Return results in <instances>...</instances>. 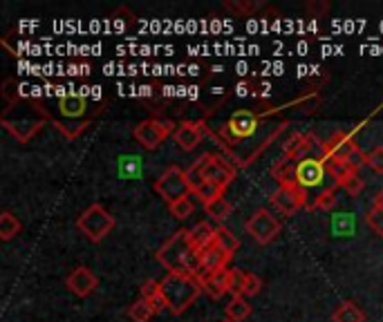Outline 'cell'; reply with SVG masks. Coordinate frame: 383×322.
I'll list each match as a JSON object with an SVG mask.
<instances>
[{
	"label": "cell",
	"instance_id": "cell-25",
	"mask_svg": "<svg viewBox=\"0 0 383 322\" xmlns=\"http://www.w3.org/2000/svg\"><path fill=\"white\" fill-rule=\"evenodd\" d=\"M215 244L220 246L222 251L225 253H229L231 257L238 253V249H240V240L233 235L227 226H218V235H215Z\"/></svg>",
	"mask_w": 383,
	"mask_h": 322
},
{
	"label": "cell",
	"instance_id": "cell-11",
	"mask_svg": "<svg viewBox=\"0 0 383 322\" xmlns=\"http://www.w3.org/2000/svg\"><path fill=\"white\" fill-rule=\"evenodd\" d=\"M325 177H329L325 159L310 157V159L299 161V164H296L294 183L299 186L301 191H305V193H310L314 188H318V193L323 191L325 188V186H323V179Z\"/></svg>",
	"mask_w": 383,
	"mask_h": 322
},
{
	"label": "cell",
	"instance_id": "cell-27",
	"mask_svg": "<svg viewBox=\"0 0 383 322\" xmlns=\"http://www.w3.org/2000/svg\"><path fill=\"white\" fill-rule=\"evenodd\" d=\"M337 188L339 186L337 183H332V186H325L323 191L320 193H316V197H314V208H318V210H332L337 206Z\"/></svg>",
	"mask_w": 383,
	"mask_h": 322
},
{
	"label": "cell",
	"instance_id": "cell-39",
	"mask_svg": "<svg viewBox=\"0 0 383 322\" xmlns=\"http://www.w3.org/2000/svg\"><path fill=\"white\" fill-rule=\"evenodd\" d=\"M222 322H233V320H227V318H225V320H222Z\"/></svg>",
	"mask_w": 383,
	"mask_h": 322
},
{
	"label": "cell",
	"instance_id": "cell-37",
	"mask_svg": "<svg viewBox=\"0 0 383 322\" xmlns=\"http://www.w3.org/2000/svg\"><path fill=\"white\" fill-rule=\"evenodd\" d=\"M242 278H244V271L231 269V289H229V293L233 295V298L242 295Z\"/></svg>",
	"mask_w": 383,
	"mask_h": 322
},
{
	"label": "cell",
	"instance_id": "cell-31",
	"mask_svg": "<svg viewBox=\"0 0 383 322\" xmlns=\"http://www.w3.org/2000/svg\"><path fill=\"white\" fill-rule=\"evenodd\" d=\"M263 291V280L258 278L256 273H244L242 278V295L244 298H253Z\"/></svg>",
	"mask_w": 383,
	"mask_h": 322
},
{
	"label": "cell",
	"instance_id": "cell-36",
	"mask_svg": "<svg viewBox=\"0 0 383 322\" xmlns=\"http://www.w3.org/2000/svg\"><path fill=\"white\" fill-rule=\"evenodd\" d=\"M225 7L233 11V14H253V11L260 7V3H236V0L231 3V0H227Z\"/></svg>",
	"mask_w": 383,
	"mask_h": 322
},
{
	"label": "cell",
	"instance_id": "cell-6",
	"mask_svg": "<svg viewBox=\"0 0 383 322\" xmlns=\"http://www.w3.org/2000/svg\"><path fill=\"white\" fill-rule=\"evenodd\" d=\"M202 284L197 278L191 276H177V273H168L162 280V293L168 311L172 314H184L191 304H195V300L200 298L202 293Z\"/></svg>",
	"mask_w": 383,
	"mask_h": 322
},
{
	"label": "cell",
	"instance_id": "cell-13",
	"mask_svg": "<svg viewBox=\"0 0 383 322\" xmlns=\"http://www.w3.org/2000/svg\"><path fill=\"white\" fill-rule=\"evenodd\" d=\"M323 150V141H320L316 134L312 132H294L291 137L282 143V155H285L289 161L299 164V161H305L314 157L312 150Z\"/></svg>",
	"mask_w": 383,
	"mask_h": 322
},
{
	"label": "cell",
	"instance_id": "cell-18",
	"mask_svg": "<svg viewBox=\"0 0 383 322\" xmlns=\"http://www.w3.org/2000/svg\"><path fill=\"white\" fill-rule=\"evenodd\" d=\"M215 235H218V226H213L211 221H197L191 228V240L197 251H204L206 246L215 244Z\"/></svg>",
	"mask_w": 383,
	"mask_h": 322
},
{
	"label": "cell",
	"instance_id": "cell-4",
	"mask_svg": "<svg viewBox=\"0 0 383 322\" xmlns=\"http://www.w3.org/2000/svg\"><path fill=\"white\" fill-rule=\"evenodd\" d=\"M155 257L168 273L197 278L202 271L200 251L195 249V244L191 240V228H180L177 233H172L162 244V249L155 253Z\"/></svg>",
	"mask_w": 383,
	"mask_h": 322
},
{
	"label": "cell",
	"instance_id": "cell-26",
	"mask_svg": "<svg viewBox=\"0 0 383 322\" xmlns=\"http://www.w3.org/2000/svg\"><path fill=\"white\" fill-rule=\"evenodd\" d=\"M204 210H206V215H208V217L215 219L218 224L222 226V221H225V219L231 215V204H229L227 197H220V200H215V202H211V204H206Z\"/></svg>",
	"mask_w": 383,
	"mask_h": 322
},
{
	"label": "cell",
	"instance_id": "cell-15",
	"mask_svg": "<svg viewBox=\"0 0 383 322\" xmlns=\"http://www.w3.org/2000/svg\"><path fill=\"white\" fill-rule=\"evenodd\" d=\"M65 284H68V289L77 295V298H88V295L99 287V280L88 266H77L68 276Z\"/></svg>",
	"mask_w": 383,
	"mask_h": 322
},
{
	"label": "cell",
	"instance_id": "cell-22",
	"mask_svg": "<svg viewBox=\"0 0 383 322\" xmlns=\"http://www.w3.org/2000/svg\"><path fill=\"white\" fill-rule=\"evenodd\" d=\"M294 172H296V164H294V161H289L287 157L276 159L274 166H271V177L278 181V186L294 183Z\"/></svg>",
	"mask_w": 383,
	"mask_h": 322
},
{
	"label": "cell",
	"instance_id": "cell-21",
	"mask_svg": "<svg viewBox=\"0 0 383 322\" xmlns=\"http://www.w3.org/2000/svg\"><path fill=\"white\" fill-rule=\"evenodd\" d=\"M365 221H368V226L383 240V188L375 195L372 206H370L368 215H365Z\"/></svg>",
	"mask_w": 383,
	"mask_h": 322
},
{
	"label": "cell",
	"instance_id": "cell-5",
	"mask_svg": "<svg viewBox=\"0 0 383 322\" xmlns=\"http://www.w3.org/2000/svg\"><path fill=\"white\" fill-rule=\"evenodd\" d=\"M236 172H238L236 166H233L229 159L220 157L215 153H206L187 168V177L191 183V191L200 188L202 183H211V186H218L220 191H227L231 181L236 179Z\"/></svg>",
	"mask_w": 383,
	"mask_h": 322
},
{
	"label": "cell",
	"instance_id": "cell-8",
	"mask_svg": "<svg viewBox=\"0 0 383 322\" xmlns=\"http://www.w3.org/2000/svg\"><path fill=\"white\" fill-rule=\"evenodd\" d=\"M155 191L162 195V200L166 204H175L184 200V197H189V193H193L187 170H182L180 166H168L162 172V177L155 181Z\"/></svg>",
	"mask_w": 383,
	"mask_h": 322
},
{
	"label": "cell",
	"instance_id": "cell-33",
	"mask_svg": "<svg viewBox=\"0 0 383 322\" xmlns=\"http://www.w3.org/2000/svg\"><path fill=\"white\" fill-rule=\"evenodd\" d=\"M365 159H368V153H363L359 146H354L352 150L348 153V157H345V166L359 172L365 166Z\"/></svg>",
	"mask_w": 383,
	"mask_h": 322
},
{
	"label": "cell",
	"instance_id": "cell-20",
	"mask_svg": "<svg viewBox=\"0 0 383 322\" xmlns=\"http://www.w3.org/2000/svg\"><path fill=\"white\" fill-rule=\"evenodd\" d=\"M332 322H365V311L352 300L341 302L332 314Z\"/></svg>",
	"mask_w": 383,
	"mask_h": 322
},
{
	"label": "cell",
	"instance_id": "cell-10",
	"mask_svg": "<svg viewBox=\"0 0 383 322\" xmlns=\"http://www.w3.org/2000/svg\"><path fill=\"white\" fill-rule=\"evenodd\" d=\"M175 126L168 119H146L137 123L132 130V137L137 139V143L144 150H155V148L162 146L170 134H175Z\"/></svg>",
	"mask_w": 383,
	"mask_h": 322
},
{
	"label": "cell",
	"instance_id": "cell-32",
	"mask_svg": "<svg viewBox=\"0 0 383 322\" xmlns=\"http://www.w3.org/2000/svg\"><path fill=\"white\" fill-rule=\"evenodd\" d=\"M193 202L189 200V197H184V200L175 202V204H168V210H170V215L172 217H177V219H187L193 215Z\"/></svg>",
	"mask_w": 383,
	"mask_h": 322
},
{
	"label": "cell",
	"instance_id": "cell-23",
	"mask_svg": "<svg viewBox=\"0 0 383 322\" xmlns=\"http://www.w3.org/2000/svg\"><path fill=\"white\" fill-rule=\"evenodd\" d=\"M225 316H227V320L242 322L244 318H249V316H251V304L246 302L244 295H238V298H231V302L225 307Z\"/></svg>",
	"mask_w": 383,
	"mask_h": 322
},
{
	"label": "cell",
	"instance_id": "cell-29",
	"mask_svg": "<svg viewBox=\"0 0 383 322\" xmlns=\"http://www.w3.org/2000/svg\"><path fill=\"white\" fill-rule=\"evenodd\" d=\"M339 188H343L348 195H352V197H356V195H361L363 193V188H365V181H363V177L359 175L356 170H352L348 177H345L341 183H339Z\"/></svg>",
	"mask_w": 383,
	"mask_h": 322
},
{
	"label": "cell",
	"instance_id": "cell-16",
	"mask_svg": "<svg viewBox=\"0 0 383 322\" xmlns=\"http://www.w3.org/2000/svg\"><path fill=\"white\" fill-rule=\"evenodd\" d=\"M197 280H200L204 293L211 295L213 300H220L231 289V269H222L215 273H200Z\"/></svg>",
	"mask_w": 383,
	"mask_h": 322
},
{
	"label": "cell",
	"instance_id": "cell-35",
	"mask_svg": "<svg viewBox=\"0 0 383 322\" xmlns=\"http://www.w3.org/2000/svg\"><path fill=\"white\" fill-rule=\"evenodd\" d=\"M365 166L372 168L375 172H379V175H383V146H377L368 153Z\"/></svg>",
	"mask_w": 383,
	"mask_h": 322
},
{
	"label": "cell",
	"instance_id": "cell-14",
	"mask_svg": "<svg viewBox=\"0 0 383 322\" xmlns=\"http://www.w3.org/2000/svg\"><path fill=\"white\" fill-rule=\"evenodd\" d=\"M206 126L204 121H182L175 134H172V139H175L177 148L184 153H191L195 150L197 146L202 143V139L206 137Z\"/></svg>",
	"mask_w": 383,
	"mask_h": 322
},
{
	"label": "cell",
	"instance_id": "cell-24",
	"mask_svg": "<svg viewBox=\"0 0 383 322\" xmlns=\"http://www.w3.org/2000/svg\"><path fill=\"white\" fill-rule=\"evenodd\" d=\"M20 231H23L20 219H18L14 213H9V210H5V213L0 215V240H3V242L14 240Z\"/></svg>",
	"mask_w": 383,
	"mask_h": 322
},
{
	"label": "cell",
	"instance_id": "cell-12",
	"mask_svg": "<svg viewBox=\"0 0 383 322\" xmlns=\"http://www.w3.org/2000/svg\"><path fill=\"white\" fill-rule=\"evenodd\" d=\"M244 228L246 233L251 235V238L258 242V244H269L278 238L280 233V221L269 213L267 208H258L256 213L244 221Z\"/></svg>",
	"mask_w": 383,
	"mask_h": 322
},
{
	"label": "cell",
	"instance_id": "cell-3",
	"mask_svg": "<svg viewBox=\"0 0 383 322\" xmlns=\"http://www.w3.org/2000/svg\"><path fill=\"white\" fill-rule=\"evenodd\" d=\"M47 112L54 128H58L68 139H77L101 112V105H92L81 94H61L54 101V110H47Z\"/></svg>",
	"mask_w": 383,
	"mask_h": 322
},
{
	"label": "cell",
	"instance_id": "cell-28",
	"mask_svg": "<svg viewBox=\"0 0 383 322\" xmlns=\"http://www.w3.org/2000/svg\"><path fill=\"white\" fill-rule=\"evenodd\" d=\"M153 316H155V309L151 307V302L144 300V298H139L137 302H132L130 309H128V318L132 322H148Z\"/></svg>",
	"mask_w": 383,
	"mask_h": 322
},
{
	"label": "cell",
	"instance_id": "cell-1",
	"mask_svg": "<svg viewBox=\"0 0 383 322\" xmlns=\"http://www.w3.org/2000/svg\"><path fill=\"white\" fill-rule=\"evenodd\" d=\"M305 101H307V96H301V98H294V101H289L285 105H278L274 110H265V112L238 110V112H233L229 117L227 126H222L213 134V139H218V143L225 148L233 161H238V166H246V164H251V161L260 155L282 130H287V126H289L287 121H282L280 128L267 137V134H260L265 130V119L271 117V115H276V112H282L285 108L301 105Z\"/></svg>",
	"mask_w": 383,
	"mask_h": 322
},
{
	"label": "cell",
	"instance_id": "cell-38",
	"mask_svg": "<svg viewBox=\"0 0 383 322\" xmlns=\"http://www.w3.org/2000/svg\"><path fill=\"white\" fill-rule=\"evenodd\" d=\"M327 9H329L327 3H323V5H314V3H310V5H307V11H320V14H325Z\"/></svg>",
	"mask_w": 383,
	"mask_h": 322
},
{
	"label": "cell",
	"instance_id": "cell-30",
	"mask_svg": "<svg viewBox=\"0 0 383 322\" xmlns=\"http://www.w3.org/2000/svg\"><path fill=\"white\" fill-rule=\"evenodd\" d=\"M193 195L206 206V204H211V202L220 200V197H225V191H220L218 186H211V183H202L200 188H195V191H193Z\"/></svg>",
	"mask_w": 383,
	"mask_h": 322
},
{
	"label": "cell",
	"instance_id": "cell-19",
	"mask_svg": "<svg viewBox=\"0 0 383 322\" xmlns=\"http://www.w3.org/2000/svg\"><path fill=\"white\" fill-rule=\"evenodd\" d=\"M142 298L151 302L155 314H162L164 309H168L166 300H164V293H162V282H157V280H146L142 284Z\"/></svg>",
	"mask_w": 383,
	"mask_h": 322
},
{
	"label": "cell",
	"instance_id": "cell-17",
	"mask_svg": "<svg viewBox=\"0 0 383 322\" xmlns=\"http://www.w3.org/2000/svg\"><path fill=\"white\" fill-rule=\"evenodd\" d=\"M231 259L233 257L222 251L218 244L206 246L204 251H200V266H202L200 273H215V271L227 269V264L231 262Z\"/></svg>",
	"mask_w": 383,
	"mask_h": 322
},
{
	"label": "cell",
	"instance_id": "cell-34",
	"mask_svg": "<svg viewBox=\"0 0 383 322\" xmlns=\"http://www.w3.org/2000/svg\"><path fill=\"white\" fill-rule=\"evenodd\" d=\"M18 88H20V83L16 79H5V83H3V96H5L7 105L9 103H16L18 98L23 96Z\"/></svg>",
	"mask_w": 383,
	"mask_h": 322
},
{
	"label": "cell",
	"instance_id": "cell-9",
	"mask_svg": "<svg viewBox=\"0 0 383 322\" xmlns=\"http://www.w3.org/2000/svg\"><path fill=\"white\" fill-rule=\"evenodd\" d=\"M271 206H274L280 215H294L299 208H307V210H314V197L310 193L301 191L296 183H285V186H278L271 195Z\"/></svg>",
	"mask_w": 383,
	"mask_h": 322
},
{
	"label": "cell",
	"instance_id": "cell-7",
	"mask_svg": "<svg viewBox=\"0 0 383 322\" xmlns=\"http://www.w3.org/2000/svg\"><path fill=\"white\" fill-rule=\"evenodd\" d=\"M115 224H117L115 217L101 204H92L90 208H85L77 219V228L94 244L108 238V233H113Z\"/></svg>",
	"mask_w": 383,
	"mask_h": 322
},
{
	"label": "cell",
	"instance_id": "cell-2",
	"mask_svg": "<svg viewBox=\"0 0 383 322\" xmlns=\"http://www.w3.org/2000/svg\"><path fill=\"white\" fill-rule=\"evenodd\" d=\"M49 123V112L45 103L36 96H20L16 103H9L0 115V126L11 132L18 143H30L36 134Z\"/></svg>",
	"mask_w": 383,
	"mask_h": 322
}]
</instances>
